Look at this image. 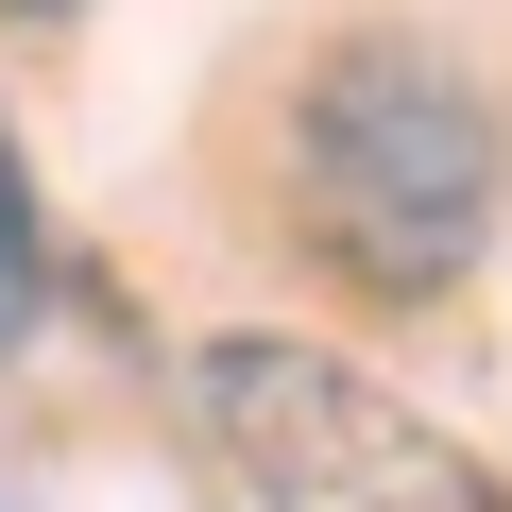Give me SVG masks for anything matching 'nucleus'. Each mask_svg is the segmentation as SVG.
<instances>
[{
	"mask_svg": "<svg viewBox=\"0 0 512 512\" xmlns=\"http://www.w3.org/2000/svg\"><path fill=\"white\" fill-rule=\"evenodd\" d=\"M291 222L376 308L461 291L478 239H495V103H478V69H444L393 18L325 35L308 86H291Z\"/></svg>",
	"mask_w": 512,
	"mask_h": 512,
	"instance_id": "f257e3e1",
	"label": "nucleus"
},
{
	"mask_svg": "<svg viewBox=\"0 0 512 512\" xmlns=\"http://www.w3.org/2000/svg\"><path fill=\"white\" fill-rule=\"evenodd\" d=\"M0 18H69V0H0Z\"/></svg>",
	"mask_w": 512,
	"mask_h": 512,
	"instance_id": "20e7f679",
	"label": "nucleus"
},
{
	"mask_svg": "<svg viewBox=\"0 0 512 512\" xmlns=\"http://www.w3.org/2000/svg\"><path fill=\"white\" fill-rule=\"evenodd\" d=\"M188 410H205V444L256 512H512L495 461H461L410 393H376L325 342H205Z\"/></svg>",
	"mask_w": 512,
	"mask_h": 512,
	"instance_id": "f03ea898",
	"label": "nucleus"
},
{
	"mask_svg": "<svg viewBox=\"0 0 512 512\" xmlns=\"http://www.w3.org/2000/svg\"><path fill=\"white\" fill-rule=\"evenodd\" d=\"M0 325H35V188H18V154H0Z\"/></svg>",
	"mask_w": 512,
	"mask_h": 512,
	"instance_id": "7ed1b4c3",
	"label": "nucleus"
}]
</instances>
